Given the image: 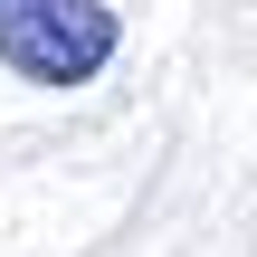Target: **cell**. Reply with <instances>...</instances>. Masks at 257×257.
Listing matches in <instances>:
<instances>
[{
	"mask_svg": "<svg viewBox=\"0 0 257 257\" xmlns=\"http://www.w3.org/2000/svg\"><path fill=\"white\" fill-rule=\"evenodd\" d=\"M124 48L105 0H0V67L29 86H95Z\"/></svg>",
	"mask_w": 257,
	"mask_h": 257,
	"instance_id": "cell-1",
	"label": "cell"
}]
</instances>
